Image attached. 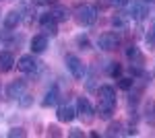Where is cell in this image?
Returning <instances> with one entry per match:
<instances>
[{"mask_svg":"<svg viewBox=\"0 0 155 138\" xmlns=\"http://www.w3.org/2000/svg\"><path fill=\"white\" fill-rule=\"evenodd\" d=\"M97 107H95V115L99 120H112V115L116 111L118 105V97H116V89L112 85H101L97 87Z\"/></svg>","mask_w":155,"mask_h":138,"instance_id":"obj_1","label":"cell"},{"mask_svg":"<svg viewBox=\"0 0 155 138\" xmlns=\"http://www.w3.org/2000/svg\"><path fill=\"white\" fill-rule=\"evenodd\" d=\"M72 17H74L77 25H81V27H89V25H93L97 21V6L83 2V4H79V6L74 8Z\"/></svg>","mask_w":155,"mask_h":138,"instance_id":"obj_2","label":"cell"},{"mask_svg":"<svg viewBox=\"0 0 155 138\" xmlns=\"http://www.w3.org/2000/svg\"><path fill=\"white\" fill-rule=\"evenodd\" d=\"M64 62H66V68H68V72L72 74V79H77V81H85V76H87V66L83 64L81 58L68 54Z\"/></svg>","mask_w":155,"mask_h":138,"instance_id":"obj_3","label":"cell"},{"mask_svg":"<svg viewBox=\"0 0 155 138\" xmlns=\"http://www.w3.org/2000/svg\"><path fill=\"white\" fill-rule=\"evenodd\" d=\"M77 115L83 120V124H91L95 120V107L87 97H79L77 99Z\"/></svg>","mask_w":155,"mask_h":138,"instance_id":"obj_4","label":"cell"},{"mask_svg":"<svg viewBox=\"0 0 155 138\" xmlns=\"http://www.w3.org/2000/svg\"><path fill=\"white\" fill-rule=\"evenodd\" d=\"M118 46H120V37L114 31H106L97 37V47L104 50V52H114Z\"/></svg>","mask_w":155,"mask_h":138,"instance_id":"obj_5","label":"cell"},{"mask_svg":"<svg viewBox=\"0 0 155 138\" xmlns=\"http://www.w3.org/2000/svg\"><path fill=\"white\" fill-rule=\"evenodd\" d=\"M128 4H130V12H128L130 19H134V21H145L147 19V14H149V2H145V0H130Z\"/></svg>","mask_w":155,"mask_h":138,"instance_id":"obj_6","label":"cell"},{"mask_svg":"<svg viewBox=\"0 0 155 138\" xmlns=\"http://www.w3.org/2000/svg\"><path fill=\"white\" fill-rule=\"evenodd\" d=\"M39 27H41V31L50 37H56L58 35V21L50 14V12H44L41 17H39Z\"/></svg>","mask_w":155,"mask_h":138,"instance_id":"obj_7","label":"cell"},{"mask_svg":"<svg viewBox=\"0 0 155 138\" xmlns=\"http://www.w3.org/2000/svg\"><path fill=\"white\" fill-rule=\"evenodd\" d=\"M37 66H39V62L35 60V54H25L17 60V68L25 74H33L37 70Z\"/></svg>","mask_w":155,"mask_h":138,"instance_id":"obj_8","label":"cell"},{"mask_svg":"<svg viewBox=\"0 0 155 138\" xmlns=\"http://www.w3.org/2000/svg\"><path fill=\"white\" fill-rule=\"evenodd\" d=\"M21 21H23V12L19 11V8H11V11L4 14L2 25H4L6 31H12V29H17V27L21 25Z\"/></svg>","mask_w":155,"mask_h":138,"instance_id":"obj_9","label":"cell"},{"mask_svg":"<svg viewBox=\"0 0 155 138\" xmlns=\"http://www.w3.org/2000/svg\"><path fill=\"white\" fill-rule=\"evenodd\" d=\"M23 93H27V81L17 79V81L8 82V87H6V97L8 99H19Z\"/></svg>","mask_w":155,"mask_h":138,"instance_id":"obj_10","label":"cell"},{"mask_svg":"<svg viewBox=\"0 0 155 138\" xmlns=\"http://www.w3.org/2000/svg\"><path fill=\"white\" fill-rule=\"evenodd\" d=\"M50 41H48V35L46 33H39V35H33L31 41H29V47H31V54H44L48 50Z\"/></svg>","mask_w":155,"mask_h":138,"instance_id":"obj_11","label":"cell"},{"mask_svg":"<svg viewBox=\"0 0 155 138\" xmlns=\"http://www.w3.org/2000/svg\"><path fill=\"white\" fill-rule=\"evenodd\" d=\"M48 12L56 19V21H58V23H66V21L71 19V8H68V6H64V4H58V2H56Z\"/></svg>","mask_w":155,"mask_h":138,"instance_id":"obj_12","label":"cell"},{"mask_svg":"<svg viewBox=\"0 0 155 138\" xmlns=\"http://www.w3.org/2000/svg\"><path fill=\"white\" fill-rule=\"evenodd\" d=\"M58 101H60V89H58V85H52L46 91L44 99H41V107H54Z\"/></svg>","mask_w":155,"mask_h":138,"instance_id":"obj_13","label":"cell"},{"mask_svg":"<svg viewBox=\"0 0 155 138\" xmlns=\"http://www.w3.org/2000/svg\"><path fill=\"white\" fill-rule=\"evenodd\" d=\"M56 117H58V122H62V124H71L72 120L77 117V107H72V105H60Z\"/></svg>","mask_w":155,"mask_h":138,"instance_id":"obj_14","label":"cell"},{"mask_svg":"<svg viewBox=\"0 0 155 138\" xmlns=\"http://www.w3.org/2000/svg\"><path fill=\"white\" fill-rule=\"evenodd\" d=\"M110 25H112L116 31H126L128 25H130V17H128V12H118V14H114V17L110 19Z\"/></svg>","mask_w":155,"mask_h":138,"instance_id":"obj_15","label":"cell"},{"mask_svg":"<svg viewBox=\"0 0 155 138\" xmlns=\"http://www.w3.org/2000/svg\"><path fill=\"white\" fill-rule=\"evenodd\" d=\"M126 58H128L130 64H137V66H143L145 64V54L141 52V47H137V46L126 47Z\"/></svg>","mask_w":155,"mask_h":138,"instance_id":"obj_16","label":"cell"},{"mask_svg":"<svg viewBox=\"0 0 155 138\" xmlns=\"http://www.w3.org/2000/svg\"><path fill=\"white\" fill-rule=\"evenodd\" d=\"M15 66V58L11 52H0V74H6L11 72Z\"/></svg>","mask_w":155,"mask_h":138,"instance_id":"obj_17","label":"cell"},{"mask_svg":"<svg viewBox=\"0 0 155 138\" xmlns=\"http://www.w3.org/2000/svg\"><path fill=\"white\" fill-rule=\"evenodd\" d=\"M126 130H124V124L122 122H110V126L106 130V136H124Z\"/></svg>","mask_w":155,"mask_h":138,"instance_id":"obj_18","label":"cell"},{"mask_svg":"<svg viewBox=\"0 0 155 138\" xmlns=\"http://www.w3.org/2000/svg\"><path fill=\"white\" fill-rule=\"evenodd\" d=\"M106 74H107V76H112V79H120V76H122V66H120L118 62H107Z\"/></svg>","mask_w":155,"mask_h":138,"instance_id":"obj_19","label":"cell"},{"mask_svg":"<svg viewBox=\"0 0 155 138\" xmlns=\"http://www.w3.org/2000/svg\"><path fill=\"white\" fill-rule=\"evenodd\" d=\"M74 43H77V47L81 50V52H87V50H91V41H89V37L87 35H77L74 37Z\"/></svg>","mask_w":155,"mask_h":138,"instance_id":"obj_20","label":"cell"},{"mask_svg":"<svg viewBox=\"0 0 155 138\" xmlns=\"http://www.w3.org/2000/svg\"><path fill=\"white\" fill-rule=\"evenodd\" d=\"M132 85H134V79L132 76H120L118 79V89H122V91H130Z\"/></svg>","mask_w":155,"mask_h":138,"instance_id":"obj_21","label":"cell"},{"mask_svg":"<svg viewBox=\"0 0 155 138\" xmlns=\"http://www.w3.org/2000/svg\"><path fill=\"white\" fill-rule=\"evenodd\" d=\"M145 41H147L149 50H155V25H151V27H149V31L145 33Z\"/></svg>","mask_w":155,"mask_h":138,"instance_id":"obj_22","label":"cell"},{"mask_svg":"<svg viewBox=\"0 0 155 138\" xmlns=\"http://www.w3.org/2000/svg\"><path fill=\"white\" fill-rule=\"evenodd\" d=\"M19 105H21L23 109L31 107V105H33V95H31V93H23V95L19 97Z\"/></svg>","mask_w":155,"mask_h":138,"instance_id":"obj_23","label":"cell"},{"mask_svg":"<svg viewBox=\"0 0 155 138\" xmlns=\"http://www.w3.org/2000/svg\"><path fill=\"white\" fill-rule=\"evenodd\" d=\"M8 136H11V138H17V136L25 138V136H27V132H25L23 128H11V130H8Z\"/></svg>","mask_w":155,"mask_h":138,"instance_id":"obj_24","label":"cell"},{"mask_svg":"<svg viewBox=\"0 0 155 138\" xmlns=\"http://www.w3.org/2000/svg\"><path fill=\"white\" fill-rule=\"evenodd\" d=\"M48 136H62V132H60V128L56 124H50L48 126Z\"/></svg>","mask_w":155,"mask_h":138,"instance_id":"obj_25","label":"cell"},{"mask_svg":"<svg viewBox=\"0 0 155 138\" xmlns=\"http://www.w3.org/2000/svg\"><path fill=\"white\" fill-rule=\"evenodd\" d=\"M68 136H72V138H83V136H85V132L81 130V128H72L71 132H68Z\"/></svg>","mask_w":155,"mask_h":138,"instance_id":"obj_26","label":"cell"},{"mask_svg":"<svg viewBox=\"0 0 155 138\" xmlns=\"http://www.w3.org/2000/svg\"><path fill=\"white\" fill-rule=\"evenodd\" d=\"M128 2H130V0H110V4H112V6H116V8L128 6Z\"/></svg>","mask_w":155,"mask_h":138,"instance_id":"obj_27","label":"cell"},{"mask_svg":"<svg viewBox=\"0 0 155 138\" xmlns=\"http://www.w3.org/2000/svg\"><path fill=\"white\" fill-rule=\"evenodd\" d=\"M4 33H6V31H0V43H2V41H6V35H4Z\"/></svg>","mask_w":155,"mask_h":138,"instance_id":"obj_28","label":"cell"},{"mask_svg":"<svg viewBox=\"0 0 155 138\" xmlns=\"http://www.w3.org/2000/svg\"><path fill=\"white\" fill-rule=\"evenodd\" d=\"M145 2H155V0H145Z\"/></svg>","mask_w":155,"mask_h":138,"instance_id":"obj_29","label":"cell"}]
</instances>
